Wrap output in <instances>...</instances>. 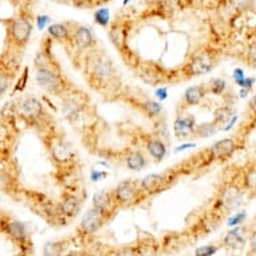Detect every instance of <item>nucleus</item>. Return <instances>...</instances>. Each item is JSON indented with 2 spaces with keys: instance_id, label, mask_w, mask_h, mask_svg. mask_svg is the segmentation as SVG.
I'll return each mask as SVG.
<instances>
[{
  "instance_id": "1",
  "label": "nucleus",
  "mask_w": 256,
  "mask_h": 256,
  "mask_svg": "<svg viewBox=\"0 0 256 256\" xmlns=\"http://www.w3.org/2000/svg\"><path fill=\"white\" fill-rule=\"evenodd\" d=\"M84 76L88 86L105 97L121 94V78L116 64L105 51L94 48L86 52Z\"/></svg>"
},
{
  "instance_id": "2",
  "label": "nucleus",
  "mask_w": 256,
  "mask_h": 256,
  "mask_svg": "<svg viewBox=\"0 0 256 256\" xmlns=\"http://www.w3.org/2000/svg\"><path fill=\"white\" fill-rule=\"evenodd\" d=\"M44 144L60 174L64 176L72 173L76 162V156L66 140V136L56 130L54 126L44 133Z\"/></svg>"
},
{
  "instance_id": "3",
  "label": "nucleus",
  "mask_w": 256,
  "mask_h": 256,
  "mask_svg": "<svg viewBox=\"0 0 256 256\" xmlns=\"http://www.w3.org/2000/svg\"><path fill=\"white\" fill-rule=\"evenodd\" d=\"M218 60H220V52L216 48L210 46L202 47L189 55L180 72H177L178 80H192L196 76L208 74L218 66Z\"/></svg>"
},
{
  "instance_id": "4",
  "label": "nucleus",
  "mask_w": 256,
  "mask_h": 256,
  "mask_svg": "<svg viewBox=\"0 0 256 256\" xmlns=\"http://www.w3.org/2000/svg\"><path fill=\"white\" fill-rule=\"evenodd\" d=\"M35 80L43 92L59 98L68 96V92L76 88L70 84V80L66 78V76L63 74L58 62L44 66V68H36Z\"/></svg>"
},
{
  "instance_id": "5",
  "label": "nucleus",
  "mask_w": 256,
  "mask_h": 256,
  "mask_svg": "<svg viewBox=\"0 0 256 256\" xmlns=\"http://www.w3.org/2000/svg\"><path fill=\"white\" fill-rule=\"evenodd\" d=\"M15 114L26 125L44 129V133L50 130L51 128H54L50 116L44 109V105L32 96H26L18 101L15 105Z\"/></svg>"
},
{
  "instance_id": "6",
  "label": "nucleus",
  "mask_w": 256,
  "mask_h": 256,
  "mask_svg": "<svg viewBox=\"0 0 256 256\" xmlns=\"http://www.w3.org/2000/svg\"><path fill=\"white\" fill-rule=\"evenodd\" d=\"M8 42L14 48L22 50L28 43L34 30V15L28 8H22L16 16L6 22Z\"/></svg>"
},
{
  "instance_id": "7",
  "label": "nucleus",
  "mask_w": 256,
  "mask_h": 256,
  "mask_svg": "<svg viewBox=\"0 0 256 256\" xmlns=\"http://www.w3.org/2000/svg\"><path fill=\"white\" fill-rule=\"evenodd\" d=\"M132 30V20L129 18L118 16L113 22H110L109 24V35L110 42L113 43V46L120 51V54L124 59L128 66L132 68H134V59H137V55L133 54L132 50L128 46V40H129V34Z\"/></svg>"
},
{
  "instance_id": "8",
  "label": "nucleus",
  "mask_w": 256,
  "mask_h": 256,
  "mask_svg": "<svg viewBox=\"0 0 256 256\" xmlns=\"http://www.w3.org/2000/svg\"><path fill=\"white\" fill-rule=\"evenodd\" d=\"M114 200L120 206V210L132 208L144 202L148 196L140 186V181L137 180H124L112 189Z\"/></svg>"
},
{
  "instance_id": "9",
  "label": "nucleus",
  "mask_w": 256,
  "mask_h": 256,
  "mask_svg": "<svg viewBox=\"0 0 256 256\" xmlns=\"http://www.w3.org/2000/svg\"><path fill=\"white\" fill-rule=\"evenodd\" d=\"M56 216H58L59 226H68L82 208V198L76 190H66L63 192L58 202H55Z\"/></svg>"
},
{
  "instance_id": "10",
  "label": "nucleus",
  "mask_w": 256,
  "mask_h": 256,
  "mask_svg": "<svg viewBox=\"0 0 256 256\" xmlns=\"http://www.w3.org/2000/svg\"><path fill=\"white\" fill-rule=\"evenodd\" d=\"M108 222H109V218H106L101 210L92 206L86 210V214L80 218V224L76 230V236L80 239H88L101 231Z\"/></svg>"
},
{
  "instance_id": "11",
  "label": "nucleus",
  "mask_w": 256,
  "mask_h": 256,
  "mask_svg": "<svg viewBox=\"0 0 256 256\" xmlns=\"http://www.w3.org/2000/svg\"><path fill=\"white\" fill-rule=\"evenodd\" d=\"M137 72V76L149 84H170L174 82V76L177 74H169L164 68H161L160 64L154 62H140L136 64L133 68Z\"/></svg>"
},
{
  "instance_id": "12",
  "label": "nucleus",
  "mask_w": 256,
  "mask_h": 256,
  "mask_svg": "<svg viewBox=\"0 0 256 256\" xmlns=\"http://www.w3.org/2000/svg\"><path fill=\"white\" fill-rule=\"evenodd\" d=\"M2 232L14 244H16L19 250H34V244L30 238V232L24 224L18 222L11 216H7Z\"/></svg>"
},
{
  "instance_id": "13",
  "label": "nucleus",
  "mask_w": 256,
  "mask_h": 256,
  "mask_svg": "<svg viewBox=\"0 0 256 256\" xmlns=\"http://www.w3.org/2000/svg\"><path fill=\"white\" fill-rule=\"evenodd\" d=\"M184 10H186L184 0H150L148 2L142 16H156L168 20Z\"/></svg>"
},
{
  "instance_id": "14",
  "label": "nucleus",
  "mask_w": 256,
  "mask_h": 256,
  "mask_svg": "<svg viewBox=\"0 0 256 256\" xmlns=\"http://www.w3.org/2000/svg\"><path fill=\"white\" fill-rule=\"evenodd\" d=\"M173 180H174V177H172V169H170V172L148 174L140 181V186L148 198H152V196H156V194L168 190L172 186Z\"/></svg>"
},
{
  "instance_id": "15",
  "label": "nucleus",
  "mask_w": 256,
  "mask_h": 256,
  "mask_svg": "<svg viewBox=\"0 0 256 256\" xmlns=\"http://www.w3.org/2000/svg\"><path fill=\"white\" fill-rule=\"evenodd\" d=\"M238 148H239V142L234 137L222 138L216 141L210 148H208L206 150V154L208 157L210 164H214V162H226V161H228V160H231L234 157V154L238 150Z\"/></svg>"
},
{
  "instance_id": "16",
  "label": "nucleus",
  "mask_w": 256,
  "mask_h": 256,
  "mask_svg": "<svg viewBox=\"0 0 256 256\" xmlns=\"http://www.w3.org/2000/svg\"><path fill=\"white\" fill-rule=\"evenodd\" d=\"M72 47L76 50L88 52V51L97 48V38L92 32V30L86 26L74 23L72 35Z\"/></svg>"
},
{
  "instance_id": "17",
  "label": "nucleus",
  "mask_w": 256,
  "mask_h": 256,
  "mask_svg": "<svg viewBox=\"0 0 256 256\" xmlns=\"http://www.w3.org/2000/svg\"><path fill=\"white\" fill-rule=\"evenodd\" d=\"M248 234H250V227L248 226H239L230 231L218 240L222 248L231 252L242 251L247 246Z\"/></svg>"
},
{
  "instance_id": "18",
  "label": "nucleus",
  "mask_w": 256,
  "mask_h": 256,
  "mask_svg": "<svg viewBox=\"0 0 256 256\" xmlns=\"http://www.w3.org/2000/svg\"><path fill=\"white\" fill-rule=\"evenodd\" d=\"M126 97L130 100V104L137 108V109L146 116L149 120H160L161 113H162V106L157 101H153L150 98L145 97V96H134V94H126Z\"/></svg>"
},
{
  "instance_id": "19",
  "label": "nucleus",
  "mask_w": 256,
  "mask_h": 256,
  "mask_svg": "<svg viewBox=\"0 0 256 256\" xmlns=\"http://www.w3.org/2000/svg\"><path fill=\"white\" fill-rule=\"evenodd\" d=\"M92 206L97 208L98 210H101L102 214L109 218V222L113 220L114 216L120 210V206H118V204L114 200L112 190H109V192L102 190L100 194H94V198H92Z\"/></svg>"
},
{
  "instance_id": "20",
  "label": "nucleus",
  "mask_w": 256,
  "mask_h": 256,
  "mask_svg": "<svg viewBox=\"0 0 256 256\" xmlns=\"http://www.w3.org/2000/svg\"><path fill=\"white\" fill-rule=\"evenodd\" d=\"M15 140V126L6 117L0 118V162L10 153Z\"/></svg>"
},
{
  "instance_id": "21",
  "label": "nucleus",
  "mask_w": 256,
  "mask_h": 256,
  "mask_svg": "<svg viewBox=\"0 0 256 256\" xmlns=\"http://www.w3.org/2000/svg\"><path fill=\"white\" fill-rule=\"evenodd\" d=\"M196 125L198 124H196V118L194 114H178L173 124V134L178 140L192 137Z\"/></svg>"
},
{
  "instance_id": "22",
  "label": "nucleus",
  "mask_w": 256,
  "mask_h": 256,
  "mask_svg": "<svg viewBox=\"0 0 256 256\" xmlns=\"http://www.w3.org/2000/svg\"><path fill=\"white\" fill-rule=\"evenodd\" d=\"M121 162H124L126 168L130 169L133 172H140L144 168H146L148 158L145 153L141 149H125L121 154Z\"/></svg>"
},
{
  "instance_id": "23",
  "label": "nucleus",
  "mask_w": 256,
  "mask_h": 256,
  "mask_svg": "<svg viewBox=\"0 0 256 256\" xmlns=\"http://www.w3.org/2000/svg\"><path fill=\"white\" fill-rule=\"evenodd\" d=\"M238 181L248 198H256V161H252L244 166Z\"/></svg>"
},
{
  "instance_id": "24",
  "label": "nucleus",
  "mask_w": 256,
  "mask_h": 256,
  "mask_svg": "<svg viewBox=\"0 0 256 256\" xmlns=\"http://www.w3.org/2000/svg\"><path fill=\"white\" fill-rule=\"evenodd\" d=\"M208 96V90H206V84H196V86H190L185 90L182 100H181L180 109L185 110L188 108H194V106L200 105Z\"/></svg>"
},
{
  "instance_id": "25",
  "label": "nucleus",
  "mask_w": 256,
  "mask_h": 256,
  "mask_svg": "<svg viewBox=\"0 0 256 256\" xmlns=\"http://www.w3.org/2000/svg\"><path fill=\"white\" fill-rule=\"evenodd\" d=\"M74 23L66 22V23H54L48 27V36L52 40L60 42L66 46L72 47V35Z\"/></svg>"
},
{
  "instance_id": "26",
  "label": "nucleus",
  "mask_w": 256,
  "mask_h": 256,
  "mask_svg": "<svg viewBox=\"0 0 256 256\" xmlns=\"http://www.w3.org/2000/svg\"><path fill=\"white\" fill-rule=\"evenodd\" d=\"M144 142H145V149L156 162H160V161H162L165 158L168 149H166V144L164 142V140L161 137H158V136H148V137L144 138Z\"/></svg>"
},
{
  "instance_id": "27",
  "label": "nucleus",
  "mask_w": 256,
  "mask_h": 256,
  "mask_svg": "<svg viewBox=\"0 0 256 256\" xmlns=\"http://www.w3.org/2000/svg\"><path fill=\"white\" fill-rule=\"evenodd\" d=\"M148 248H150V246L144 243L122 246V247L110 250L109 254H106L105 256H150V254L148 252Z\"/></svg>"
},
{
  "instance_id": "28",
  "label": "nucleus",
  "mask_w": 256,
  "mask_h": 256,
  "mask_svg": "<svg viewBox=\"0 0 256 256\" xmlns=\"http://www.w3.org/2000/svg\"><path fill=\"white\" fill-rule=\"evenodd\" d=\"M240 58L250 68H256V31L248 35Z\"/></svg>"
},
{
  "instance_id": "29",
  "label": "nucleus",
  "mask_w": 256,
  "mask_h": 256,
  "mask_svg": "<svg viewBox=\"0 0 256 256\" xmlns=\"http://www.w3.org/2000/svg\"><path fill=\"white\" fill-rule=\"evenodd\" d=\"M185 8L202 10V11H214L226 6V0H184Z\"/></svg>"
},
{
  "instance_id": "30",
  "label": "nucleus",
  "mask_w": 256,
  "mask_h": 256,
  "mask_svg": "<svg viewBox=\"0 0 256 256\" xmlns=\"http://www.w3.org/2000/svg\"><path fill=\"white\" fill-rule=\"evenodd\" d=\"M70 246V240H55L47 243L43 248V256H63Z\"/></svg>"
},
{
  "instance_id": "31",
  "label": "nucleus",
  "mask_w": 256,
  "mask_h": 256,
  "mask_svg": "<svg viewBox=\"0 0 256 256\" xmlns=\"http://www.w3.org/2000/svg\"><path fill=\"white\" fill-rule=\"evenodd\" d=\"M14 78H15L14 68L2 64L0 66V100L4 97L6 92H8V88H11L14 82Z\"/></svg>"
},
{
  "instance_id": "32",
  "label": "nucleus",
  "mask_w": 256,
  "mask_h": 256,
  "mask_svg": "<svg viewBox=\"0 0 256 256\" xmlns=\"http://www.w3.org/2000/svg\"><path fill=\"white\" fill-rule=\"evenodd\" d=\"M218 130V126L216 125L214 121L204 122V124H198V125H196L192 137H194V138H210V137L216 134Z\"/></svg>"
},
{
  "instance_id": "33",
  "label": "nucleus",
  "mask_w": 256,
  "mask_h": 256,
  "mask_svg": "<svg viewBox=\"0 0 256 256\" xmlns=\"http://www.w3.org/2000/svg\"><path fill=\"white\" fill-rule=\"evenodd\" d=\"M226 6L231 7L236 14L254 12L256 10L255 0H226Z\"/></svg>"
},
{
  "instance_id": "34",
  "label": "nucleus",
  "mask_w": 256,
  "mask_h": 256,
  "mask_svg": "<svg viewBox=\"0 0 256 256\" xmlns=\"http://www.w3.org/2000/svg\"><path fill=\"white\" fill-rule=\"evenodd\" d=\"M231 118H234V109H232V106L224 105L214 110V122L218 128H222V126L227 125L228 122L231 121Z\"/></svg>"
},
{
  "instance_id": "35",
  "label": "nucleus",
  "mask_w": 256,
  "mask_h": 256,
  "mask_svg": "<svg viewBox=\"0 0 256 256\" xmlns=\"http://www.w3.org/2000/svg\"><path fill=\"white\" fill-rule=\"evenodd\" d=\"M208 94L212 96H222L224 92L227 90V80H224L222 78H214L210 80L208 84H206Z\"/></svg>"
},
{
  "instance_id": "36",
  "label": "nucleus",
  "mask_w": 256,
  "mask_h": 256,
  "mask_svg": "<svg viewBox=\"0 0 256 256\" xmlns=\"http://www.w3.org/2000/svg\"><path fill=\"white\" fill-rule=\"evenodd\" d=\"M222 250V246L220 243L216 244H206V246H200L194 250V256H214V254H218V251Z\"/></svg>"
},
{
  "instance_id": "37",
  "label": "nucleus",
  "mask_w": 256,
  "mask_h": 256,
  "mask_svg": "<svg viewBox=\"0 0 256 256\" xmlns=\"http://www.w3.org/2000/svg\"><path fill=\"white\" fill-rule=\"evenodd\" d=\"M110 0H70V3L76 8H96L106 4Z\"/></svg>"
},
{
  "instance_id": "38",
  "label": "nucleus",
  "mask_w": 256,
  "mask_h": 256,
  "mask_svg": "<svg viewBox=\"0 0 256 256\" xmlns=\"http://www.w3.org/2000/svg\"><path fill=\"white\" fill-rule=\"evenodd\" d=\"M250 227V234H248L247 240V255L246 256H256V226H248Z\"/></svg>"
},
{
  "instance_id": "39",
  "label": "nucleus",
  "mask_w": 256,
  "mask_h": 256,
  "mask_svg": "<svg viewBox=\"0 0 256 256\" xmlns=\"http://www.w3.org/2000/svg\"><path fill=\"white\" fill-rule=\"evenodd\" d=\"M94 20L101 27H108L110 24V11L108 8H100L94 12Z\"/></svg>"
},
{
  "instance_id": "40",
  "label": "nucleus",
  "mask_w": 256,
  "mask_h": 256,
  "mask_svg": "<svg viewBox=\"0 0 256 256\" xmlns=\"http://www.w3.org/2000/svg\"><path fill=\"white\" fill-rule=\"evenodd\" d=\"M246 218H247V214L246 212H239V214H232L228 218V224L230 227H239V226H243L244 222H246Z\"/></svg>"
},
{
  "instance_id": "41",
  "label": "nucleus",
  "mask_w": 256,
  "mask_h": 256,
  "mask_svg": "<svg viewBox=\"0 0 256 256\" xmlns=\"http://www.w3.org/2000/svg\"><path fill=\"white\" fill-rule=\"evenodd\" d=\"M247 116L248 118H250V122H251L252 125L256 124V94L250 100V102H248Z\"/></svg>"
},
{
  "instance_id": "42",
  "label": "nucleus",
  "mask_w": 256,
  "mask_h": 256,
  "mask_svg": "<svg viewBox=\"0 0 256 256\" xmlns=\"http://www.w3.org/2000/svg\"><path fill=\"white\" fill-rule=\"evenodd\" d=\"M234 80H235V82L238 86L243 88L244 80H246V76H244V72L242 68H236L235 72H234Z\"/></svg>"
},
{
  "instance_id": "43",
  "label": "nucleus",
  "mask_w": 256,
  "mask_h": 256,
  "mask_svg": "<svg viewBox=\"0 0 256 256\" xmlns=\"http://www.w3.org/2000/svg\"><path fill=\"white\" fill-rule=\"evenodd\" d=\"M27 78H28V68H26L24 72H23V78H20V82H19V86H16L15 92H23V88L26 86V82H27Z\"/></svg>"
},
{
  "instance_id": "44",
  "label": "nucleus",
  "mask_w": 256,
  "mask_h": 256,
  "mask_svg": "<svg viewBox=\"0 0 256 256\" xmlns=\"http://www.w3.org/2000/svg\"><path fill=\"white\" fill-rule=\"evenodd\" d=\"M156 97L158 98V100H161V101L166 100V98H168V88H164V86L157 88V90H156Z\"/></svg>"
},
{
  "instance_id": "45",
  "label": "nucleus",
  "mask_w": 256,
  "mask_h": 256,
  "mask_svg": "<svg viewBox=\"0 0 256 256\" xmlns=\"http://www.w3.org/2000/svg\"><path fill=\"white\" fill-rule=\"evenodd\" d=\"M50 18L48 16H38L36 18V23H38V28L43 30L46 27L47 23H50Z\"/></svg>"
},
{
  "instance_id": "46",
  "label": "nucleus",
  "mask_w": 256,
  "mask_h": 256,
  "mask_svg": "<svg viewBox=\"0 0 256 256\" xmlns=\"http://www.w3.org/2000/svg\"><path fill=\"white\" fill-rule=\"evenodd\" d=\"M63 256H92V255L88 251H72V252H66Z\"/></svg>"
},
{
  "instance_id": "47",
  "label": "nucleus",
  "mask_w": 256,
  "mask_h": 256,
  "mask_svg": "<svg viewBox=\"0 0 256 256\" xmlns=\"http://www.w3.org/2000/svg\"><path fill=\"white\" fill-rule=\"evenodd\" d=\"M16 256H34V250H19Z\"/></svg>"
},
{
  "instance_id": "48",
  "label": "nucleus",
  "mask_w": 256,
  "mask_h": 256,
  "mask_svg": "<svg viewBox=\"0 0 256 256\" xmlns=\"http://www.w3.org/2000/svg\"><path fill=\"white\" fill-rule=\"evenodd\" d=\"M7 216H8V214H4V212H0V232H2V228H3V224H4Z\"/></svg>"
},
{
  "instance_id": "49",
  "label": "nucleus",
  "mask_w": 256,
  "mask_h": 256,
  "mask_svg": "<svg viewBox=\"0 0 256 256\" xmlns=\"http://www.w3.org/2000/svg\"><path fill=\"white\" fill-rule=\"evenodd\" d=\"M185 148H194V144H185V145H182V146H178L177 148V152L182 150V149H185Z\"/></svg>"
},
{
  "instance_id": "50",
  "label": "nucleus",
  "mask_w": 256,
  "mask_h": 256,
  "mask_svg": "<svg viewBox=\"0 0 256 256\" xmlns=\"http://www.w3.org/2000/svg\"><path fill=\"white\" fill-rule=\"evenodd\" d=\"M55 2H59V3H68L70 0H55Z\"/></svg>"
},
{
  "instance_id": "51",
  "label": "nucleus",
  "mask_w": 256,
  "mask_h": 256,
  "mask_svg": "<svg viewBox=\"0 0 256 256\" xmlns=\"http://www.w3.org/2000/svg\"><path fill=\"white\" fill-rule=\"evenodd\" d=\"M128 2H130V0H125V2H124V4H126V3H128Z\"/></svg>"
}]
</instances>
